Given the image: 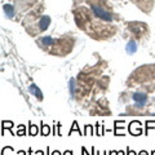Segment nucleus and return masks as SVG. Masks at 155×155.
<instances>
[{"instance_id": "nucleus-4", "label": "nucleus", "mask_w": 155, "mask_h": 155, "mask_svg": "<svg viewBox=\"0 0 155 155\" xmlns=\"http://www.w3.org/2000/svg\"><path fill=\"white\" fill-rule=\"evenodd\" d=\"M28 91H30L31 93L35 96L39 101H41V100H43V93L40 92V89H39V87H38L36 84H31V85H30V88H28Z\"/></svg>"}, {"instance_id": "nucleus-12", "label": "nucleus", "mask_w": 155, "mask_h": 155, "mask_svg": "<svg viewBox=\"0 0 155 155\" xmlns=\"http://www.w3.org/2000/svg\"><path fill=\"white\" fill-rule=\"evenodd\" d=\"M9 129V130H12L13 128V122H3V129Z\"/></svg>"}, {"instance_id": "nucleus-6", "label": "nucleus", "mask_w": 155, "mask_h": 155, "mask_svg": "<svg viewBox=\"0 0 155 155\" xmlns=\"http://www.w3.org/2000/svg\"><path fill=\"white\" fill-rule=\"evenodd\" d=\"M136 51H137V44H136L134 41H129L127 44V53H129V54H133Z\"/></svg>"}, {"instance_id": "nucleus-19", "label": "nucleus", "mask_w": 155, "mask_h": 155, "mask_svg": "<svg viewBox=\"0 0 155 155\" xmlns=\"http://www.w3.org/2000/svg\"><path fill=\"white\" fill-rule=\"evenodd\" d=\"M35 155H44V153L41 151V150H39V151H36V154Z\"/></svg>"}, {"instance_id": "nucleus-5", "label": "nucleus", "mask_w": 155, "mask_h": 155, "mask_svg": "<svg viewBox=\"0 0 155 155\" xmlns=\"http://www.w3.org/2000/svg\"><path fill=\"white\" fill-rule=\"evenodd\" d=\"M49 23H51V18L48 17V16H43L41 19H40V22H39L40 30H45V28L49 26Z\"/></svg>"}, {"instance_id": "nucleus-7", "label": "nucleus", "mask_w": 155, "mask_h": 155, "mask_svg": "<svg viewBox=\"0 0 155 155\" xmlns=\"http://www.w3.org/2000/svg\"><path fill=\"white\" fill-rule=\"evenodd\" d=\"M39 133V128L32 123H28V134L30 136H36Z\"/></svg>"}, {"instance_id": "nucleus-17", "label": "nucleus", "mask_w": 155, "mask_h": 155, "mask_svg": "<svg viewBox=\"0 0 155 155\" xmlns=\"http://www.w3.org/2000/svg\"><path fill=\"white\" fill-rule=\"evenodd\" d=\"M17 155H26V153H25V151H22V150H19V151L17 153Z\"/></svg>"}, {"instance_id": "nucleus-13", "label": "nucleus", "mask_w": 155, "mask_h": 155, "mask_svg": "<svg viewBox=\"0 0 155 155\" xmlns=\"http://www.w3.org/2000/svg\"><path fill=\"white\" fill-rule=\"evenodd\" d=\"M14 150H13V147H11V146H7V147H3V150H2V155H7V154H9V153H13Z\"/></svg>"}, {"instance_id": "nucleus-21", "label": "nucleus", "mask_w": 155, "mask_h": 155, "mask_svg": "<svg viewBox=\"0 0 155 155\" xmlns=\"http://www.w3.org/2000/svg\"><path fill=\"white\" fill-rule=\"evenodd\" d=\"M81 151H83L84 154H87V149H85V147H81ZM88 155H89V154H88Z\"/></svg>"}, {"instance_id": "nucleus-1", "label": "nucleus", "mask_w": 155, "mask_h": 155, "mask_svg": "<svg viewBox=\"0 0 155 155\" xmlns=\"http://www.w3.org/2000/svg\"><path fill=\"white\" fill-rule=\"evenodd\" d=\"M92 9H93V12L98 16L100 18H102V19H106V21H111V14L109 12H106L104 11L102 8H100V7H97V5H92Z\"/></svg>"}, {"instance_id": "nucleus-9", "label": "nucleus", "mask_w": 155, "mask_h": 155, "mask_svg": "<svg viewBox=\"0 0 155 155\" xmlns=\"http://www.w3.org/2000/svg\"><path fill=\"white\" fill-rule=\"evenodd\" d=\"M49 133H51L49 127L45 125L44 123H41V136H47V134H49Z\"/></svg>"}, {"instance_id": "nucleus-11", "label": "nucleus", "mask_w": 155, "mask_h": 155, "mask_svg": "<svg viewBox=\"0 0 155 155\" xmlns=\"http://www.w3.org/2000/svg\"><path fill=\"white\" fill-rule=\"evenodd\" d=\"M41 43H43L44 45L48 47V45H51V44H52L53 40H52V38H49V36H44V38L41 39Z\"/></svg>"}, {"instance_id": "nucleus-8", "label": "nucleus", "mask_w": 155, "mask_h": 155, "mask_svg": "<svg viewBox=\"0 0 155 155\" xmlns=\"http://www.w3.org/2000/svg\"><path fill=\"white\" fill-rule=\"evenodd\" d=\"M4 12L7 13V16L11 18L13 17V14H14V11H13V7L12 5H9V4H7V5H4Z\"/></svg>"}, {"instance_id": "nucleus-18", "label": "nucleus", "mask_w": 155, "mask_h": 155, "mask_svg": "<svg viewBox=\"0 0 155 155\" xmlns=\"http://www.w3.org/2000/svg\"><path fill=\"white\" fill-rule=\"evenodd\" d=\"M138 155H149V153H147V151H140Z\"/></svg>"}, {"instance_id": "nucleus-20", "label": "nucleus", "mask_w": 155, "mask_h": 155, "mask_svg": "<svg viewBox=\"0 0 155 155\" xmlns=\"http://www.w3.org/2000/svg\"><path fill=\"white\" fill-rule=\"evenodd\" d=\"M52 155H61V153L58 151V150H56V151H53V154Z\"/></svg>"}, {"instance_id": "nucleus-2", "label": "nucleus", "mask_w": 155, "mask_h": 155, "mask_svg": "<svg viewBox=\"0 0 155 155\" xmlns=\"http://www.w3.org/2000/svg\"><path fill=\"white\" fill-rule=\"evenodd\" d=\"M133 100H134V102L137 104L138 107H143L145 104L147 102V96L145 93H140V92H137V93L133 94Z\"/></svg>"}, {"instance_id": "nucleus-10", "label": "nucleus", "mask_w": 155, "mask_h": 155, "mask_svg": "<svg viewBox=\"0 0 155 155\" xmlns=\"http://www.w3.org/2000/svg\"><path fill=\"white\" fill-rule=\"evenodd\" d=\"M17 136H23V134H26V127L25 125H18V129H17Z\"/></svg>"}, {"instance_id": "nucleus-16", "label": "nucleus", "mask_w": 155, "mask_h": 155, "mask_svg": "<svg viewBox=\"0 0 155 155\" xmlns=\"http://www.w3.org/2000/svg\"><path fill=\"white\" fill-rule=\"evenodd\" d=\"M64 155H72V151H70V150H66V151L64 153Z\"/></svg>"}, {"instance_id": "nucleus-15", "label": "nucleus", "mask_w": 155, "mask_h": 155, "mask_svg": "<svg viewBox=\"0 0 155 155\" xmlns=\"http://www.w3.org/2000/svg\"><path fill=\"white\" fill-rule=\"evenodd\" d=\"M127 155H137V154H136L133 150H129V147H128L127 149Z\"/></svg>"}, {"instance_id": "nucleus-3", "label": "nucleus", "mask_w": 155, "mask_h": 155, "mask_svg": "<svg viewBox=\"0 0 155 155\" xmlns=\"http://www.w3.org/2000/svg\"><path fill=\"white\" fill-rule=\"evenodd\" d=\"M138 124H141V122H138V120H133V122H130V124H129V133L132 136H140L142 133L141 127L134 128V125H138Z\"/></svg>"}, {"instance_id": "nucleus-14", "label": "nucleus", "mask_w": 155, "mask_h": 155, "mask_svg": "<svg viewBox=\"0 0 155 155\" xmlns=\"http://www.w3.org/2000/svg\"><path fill=\"white\" fill-rule=\"evenodd\" d=\"M76 125H78V122H76V120H75V122H74V123H72V127H71V130H70V132H69V134H71L72 132H75V130H78V132H79V133L81 134V132H80V129H79V127H78V128H76Z\"/></svg>"}]
</instances>
